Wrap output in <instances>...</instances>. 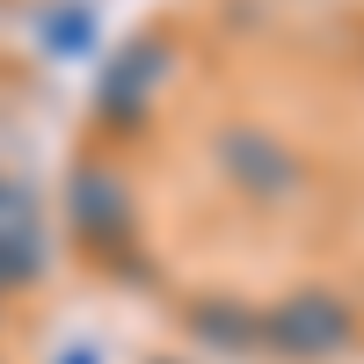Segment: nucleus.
Here are the masks:
<instances>
[{
    "instance_id": "f257e3e1",
    "label": "nucleus",
    "mask_w": 364,
    "mask_h": 364,
    "mask_svg": "<svg viewBox=\"0 0 364 364\" xmlns=\"http://www.w3.org/2000/svg\"><path fill=\"white\" fill-rule=\"evenodd\" d=\"M350 336H357V314L336 291H291V299H277V306L262 314V343L277 357H299V364L350 350Z\"/></svg>"
},
{
    "instance_id": "f03ea898",
    "label": "nucleus",
    "mask_w": 364,
    "mask_h": 364,
    "mask_svg": "<svg viewBox=\"0 0 364 364\" xmlns=\"http://www.w3.org/2000/svg\"><path fill=\"white\" fill-rule=\"evenodd\" d=\"M219 161H226V182H240L248 197H291L299 190V161L277 139H262L255 124H233L219 139Z\"/></svg>"
},
{
    "instance_id": "7ed1b4c3",
    "label": "nucleus",
    "mask_w": 364,
    "mask_h": 364,
    "mask_svg": "<svg viewBox=\"0 0 364 364\" xmlns=\"http://www.w3.org/2000/svg\"><path fill=\"white\" fill-rule=\"evenodd\" d=\"M161 66H168L161 44H132V51L102 73V117H117V124H124V117H139L146 95H154V80H161Z\"/></svg>"
},
{
    "instance_id": "20e7f679",
    "label": "nucleus",
    "mask_w": 364,
    "mask_h": 364,
    "mask_svg": "<svg viewBox=\"0 0 364 364\" xmlns=\"http://www.w3.org/2000/svg\"><path fill=\"white\" fill-rule=\"evenodd\" d=\"M190 328L204 336V350H226V357H240V350L262 343V314L240 306V299H204V306L190 314Z\"/></svg>"
},
{
    "instance_id": "39448f33",
    "label": "nucleus",
    "mask_w": 364,
    "mask_h": 364,
    "mask_svg": "<svg viewBox=\"0 0 364 364\" xmlns=\"http://www.w3.org/2000/svg\"><path fill=\"white\" fill-rule=\"evenodd\" d=\"M73 211H80V226L87 233H95V240H117V233H124V182H117V175H80V190H73Z\"/></svg>"
}]
</instances>
